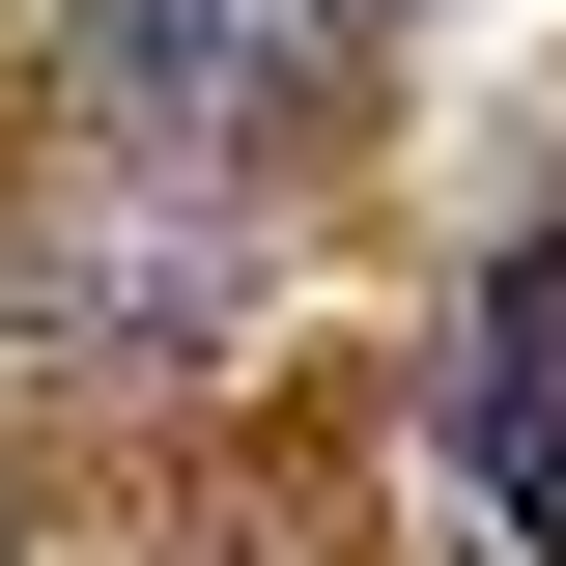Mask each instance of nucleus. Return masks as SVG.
I'll list each match as a JSON object with an SVG mask.
<instances>
[{
  "mask_svg": "<svg viewBox=\"0 0 566 566\" xmlns=\"http://www.w3.org/2000/svg\"><path fill=\"white\" fill-rule=\"evenodd\" d=\"M453 482L510 538H566V227H510L482 312H453Z\"/></svg>",
  "mask_w": 566,
  "mask_h": 566,
  "instance_id": "obj_1",
  "label": "nucleus"
},
{
  "mask_svg": "<svg viewBox=\"0 0 566 566\" xmlns=\"http://www.w3.org/2000/svg\"><path fill=\"white\" fill-rule=\"evenodd\" d=\"M85 57H114L142 114H283L255 85V0H85Z\"/></svg>",
  "mask_w": 566,
  "mask_h": 566,
  "instance_id": "obj_2",
  "label": "nucleus"
},
{
  "mask_svg": "<svg viewBox=\"0 0 566 566\" xmlns=\"http://www.w3.org/2000/svg\"><path fill=\"white\" fill-rule=\"evenodd\" d=\"M368 29H397V0H255V85H340Z\"/></svg>",
  "mask_w": 566,
  "mask_h": 566,
  "instance_id": "obj_3",
  "label": "nucleus"
}]
</instances>
